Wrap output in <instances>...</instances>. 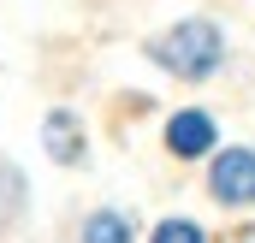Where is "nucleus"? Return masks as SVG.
Listing matches in <instances>:
<instances>
[{"label": "nucleus", "mask_w": 255, "mask_h": 243, "mask_svg": "<svg viewBox=\"0 0 255 243\" xmlns=\"http://www.w3.org/2000/svg\"><path fill=\"white\" fill-rule=\"evenodd\" d=\"M148 54L166 65V71H178V77H214V65L226 60V36H220L208 18H184V24H172L166 36H154Z\"/></svg>", "instance_id": "f257e3e1"}, {"label": "nucleus", "mask_w": 255, "mask_h": 243, "mask_svg": "<svg viewBox=\"0 0 255 243\" xmlns=\"http://www.w3.org/2000/svg\"><path fill=\"white\" fill-rule=\"evenodd\" d=\"M208 190H214V202H226V208H250L255 202V148H226V154H214Z\"/></svg>", "instance_id": "f03ea898"}, {"label": "nucleus", "mask_w": 255, "mask_h": 243, "mask_svg": "<svg viewBox=\"0 0 255 243\" xmlns=\"http://www.w3.org/2000/svg\"><path fill=\"white\" fill-rule=\"evenodd\" d=\"M166 148H172L178 160H196V154H208V148H214V119H208L202 107H184V113H172V124H166Z\"/></svg>", "instance_id": "7ed1b4c3"}, {"label": "nucleus", "mask_w": 255, "mask_h": 243, "mask_svg": "<svg viewBox=\"0 0 255 243\" xmlns=\"http://www.w3.org/2000/svg\"><path fill=\"white\" fill-rule=\"evenodd\" d=\"M42 142H48V154H54V160H83V130H77L71 113H48Z\"/></svg>", "instance_id": "20e7f679"}, {"label": "nucleus", "mask_w": 255, "mask_h": 243, "mask_svg": "<svg viewBox=\"0 0 255 243\" xmlns=\"http://www.w3.org/2000/svg\"><path fill=\"white\" fill-rule=\"evenodd\" d=\"M83 243H130V220L113 214V208H101V214L83 220Z\"/></svg>", "instance_id": "39448f33"}, {"label": "nucleus", "mask_w": 255, "mask_h": 243, "mask_svg": "<svg viewBox=\"0 0 255 243\" xmlns=\"http://www.w3.org/2000/svg\"><path fill=\"white\" fill-rule=\"evenodd\" d=\"M154 243H202V226L196 220H160L154 226Z\"/></svg>", "instance_id": "423d86ee"}]
</instances>
